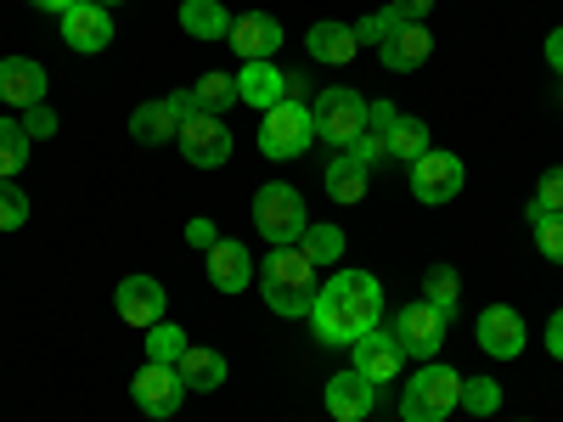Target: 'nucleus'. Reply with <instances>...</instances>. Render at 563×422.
<instances>
[{"mask_svg": "<svg viewBox=\"0 0 563 422\" xmlns=\"http://www.w3.org/2000/svg\"><path fill=\"white\" fill-rule=\"evenodd\" d=\"M209 281H214V293L238 299L249 281H254V259H249V248H243V243H231V237H220V243L209 248Z\"/></svg>", "mask_w": 563, "mask_h": 422, "instance_id": "nucleus-19", "label": "nucleus"}, {"mask_svg": "<svg viewBox=\"0 0 563 422\" xmlns=\"http://www.w3.org/2000/svg\"><path fill=\"white\" fill-rule=\"evenodd\" d=\"M316 141V119H310V102H276L260 113V153L271 164H288L299 153H310Z\"/></svg>", "mask_w": 563, "mask_h": 422, "instance_id": "nucleus-5", "label": "nucleus"}, {"mask_svg": "<svg viewBox=\"0 0 563 422\" xmlns=\"http://www.w3.org/2000/svg\"><path fill=\"white\" fill-rule=\"evenodd\" d=\"M130 135L141 141V147H164V141L180 135V119L169 113V102H141L130 113Z\"/></svg>", "mask_w": 563, "mask_h": 422, "instance_id": "nucleus-23", "label": "nucleus"}, {"mask_svg": "<svg viewBox=\"0 0 563 422\" xmlns=\"http://www.w3.org/2000/svg\"><path fill=\"white\" fill-rule=\"evenodd\" d=\"M547 349H552V360H563V310H552V321H547Z\"/></svg>", "mask_w": 563, "mask_h": 422, "instance_id": "nucleus-43", "label": "nucleus"}, {"mask_svg": "<svg viewBox=\"0 0 563 422\" xmlns=\"http://www.w3.org/2000/svg\"><path fill=\"white\" fill-rule=\"evenodd\" d=\"M113 304H119V315H124L130 326H141V333H147V326H158L164 310H169L158 276H124V281H119V293H113Z\"/></svg>", "mask_w": 563, "mask_h": 422, "instance_id": "nucleus-13", "label": "nucleus"}, {"mask_svg": "<svg viewBox=\"0 0 563 422\" xmlns=\"http://www.w3.org/2000/svg\"><path fill=\"white\" fill-rule=\"evenodd\" d=\"M327 198H333V203H361L366 198V180H372V169H361L350 153H339L333 164H327Z\"/></svg>", "mask_w": 563, "mask_h": 422, "instance_id": "nucleus-25", "label": "nucleus"}, {"mask_svg": "<svg viewBox=\"0 0 563 422\" xmlns=\"http://www.w3.org/2000/svg\"><path fill=\"white\" fill-rule=\"evenodd\" d=\"M29 220V198L18 192V180H0V231H18Z\"/></svg>", "mask_w": 563, "mask_h": 422, "instance_id": "nucleus-36", "label": "nucleus"}, {"mask_svg": "<svg viewBox=\"0 0 563 422\" xmlns=\"http://www.w3.org/2000/svg\"><path fill=\"white\" fill-rule=\"evenodd\" d=\"M547 63L563 74V29H552V34H547Z\"/></svg>", "mask_w": 563, "mask_h": 422, "instance_id": "nucleus-44", "label": "nucleus"}, {"mask_svg": "<svg viewBox=\"0 0 563 422\" xmlns=\"http://www.w3.org/2000/svg\"><path fill=\"white\" fill-rule=\"evenodd\" d=\"M29 7H34V12H52V18H63V12H74V7H79V0H29Z\"/></svg>", "mask_w": 563, "mask_h": 422, "instance_id": "nucleus-45", "label": "nucleus"}, {"mask_svg": "<svg viewBox=\"0 0 563 422\" xmlns=\"http://www.w3.org/2000/svg\"><path fill=\"white\" fill-rule=\"evenodd\" d=\"M180 29L192 40H225L231 34V12L220 0H180Z\"/></svg>", "mask_w": 563, "mask_h": 422, "instance_id": "nucleus-24", "label": "nucleus"}, {"mask_svg": "<svg viewBox=\"0 0 563 422\" xmlns=\"http://www.w3.org/2000/svg\"><path fill=\"white\" fill-rule=\"evenodd\" d=\"M395 119H400L395 102H372V108H366V130H389Z\"/></svg>", "mask_w": 563, "mask_h": 422, "instance_id": "nucleus-41", "label": "nucleus"}, {"mask_svg": "<svg viewBox=\"0 0 563 422\" xmlns=\"http://www.w3.org/2000/svg\"><path fill=\"white\" fill-rule=\"evenodd\" d=\"M429 52H434V34L422 29V23H400V29L378 45V57H384L389 74H417L422 63H429Z\"/></svg>", "mask_w": 563, "mask_h": 422, "instance_id": "nucleus-18", "label": "nucleus"}, {"mask_svg": "<svg viewBox=\"0 0 563 422\" xmlns=\"http://www.w3.org/2000/svg\"><path fill=\"white\" fill-rule=\"evenodd\" d=\"M175 371H180L186 395H203V389H220L225 384V360L214 349H203V344H186V355L175 360Z\"/></svg>", "mask_w": 563, "mask_h": 422, "instance_id": "nucleus-22", "label": "nucleus"}, {"mask_svg": "<svg viewBox=\"0 0 563 422\" xmlns=\"http://www.w3.org/2000/svg\"><path fill=\"white\" fill-rule=\"evenodd\" d=\"M305 90H310L305 74H282V102H305Z\"/></svg>", "mask_w": 563, "mask_h": 422, "instance_id": "nucleus-42", "label": "nucleus"}, {"mask_svg": "<svg viewBox=\"0 0 563 422\" xmlns=\"http://www.w3.org/2000/svg\"><path fill=\"white\" fill-rule=\"evenodd\" d=\"M422 153H429V124L411 119V113H400V119L389 124V158H395V164H417Z\"/></svg>", "mask_w": 563, "mask_h": 422, "instance_id": "nucleus-26", "label": "nucleus"}, {"mask_svg": "<svg viewBox=\"0 0 563 422\" xmlns=\"http://www.w3.org/2000/svg\"><path fill=\"white\" fill-rule=\"evenodd\" d=\"M536 203H541V209H552V214H563V164L541 175V186H536Z\"/></svg>", "mask_w": 563, "mask_h": 422, "instance_id": "nucleus-37", "label": "nucleus"}, {"mask_svg": "<svg viewBox=\"0 0 563 422\" xmlns=\"http://www.w3.org/2000/svg\"><path fill=\"white\" fill-rule=\"evenodd\" d=\"M97 7H108V12H113V7H124V0H97Z\"/></svg>", "mask_w": 563, "mask_h": 422, "instance_id": "nucleus-46", "label": "nucleus"}, {"mask_svg": "<svg viewBox=\"0 0 563 422\" xmlns=\"http://www.w3.org/2000/svg\"><path fill=\"white\" fill-rule=\"evenodd\" d=\"M350 158H355L361 169H378V164L389 158V130H361V135L350 141Z\"/></svg>", "mask_w": 563, "mask_h": 422, "instance_id": "nucleus-34", "label": "nucleus"}, {"mask_svg": "<svg viewBox=\"0 0 563 422\" xmlns=\"http://www.w3.org/2000/svg\"><path fill=\"white\" fill-rule=\"evenodd\" d=\"M299 248H305L316 265H333V259H344V231H339V225H305Z\"/></svg>", "mask_w": 563, "mask_h": 422, "instance_id": "nucleus-31", "label": "nucleus"}, {"mask_svg": "<svg viewBox=\"0 0 563 422\" xmlns=\"http://www.w3.org/2000/svg\"><path fill=\"white\" fill-rule=\"evenodd\" d=\"M305 45H310V57L316 63H327V68H344V63H355V52H361V40H355V23H316L310 34H305Z\"/></svg>", "mask_w": 563, "mask_h": 422, "instance_id": "nucleus-20", "label": "nucleus"}, {"mask_svg": "<svg viewBox=\"0 0 563 422\" xmlns=\"http://www.w3.org/2000/svg\"><path fill=\"white\" fill-rule=\"evenodd\" d=\"M411 169V192H417V203H451L456 192H462V180H467V169H462V158L456 153H440V147H429L417 164H406Z\"/></svg>", "mask_w": 563, "mask_h": 422, "instance_id": "nucleus-8", "label": "nucleus"}, {"mask_svg": "<svg viewBox=\"0 0 563 422\" xmlns=\"http://www.w3.org/2000/svg\"><path fill=\"white\" fill-rule=\"evenodd\" d=\"M525 214H530V231H536V248H541L552 265H563V214H552V209H541V203H530Z\"/></svg>", "mask_w": 563, "mask_h": 422, "instance_id": "nucleus-30", "label": "nucleus"}, {"mask_svg": "<svg viewBox=\"0 0 563 422\" xmlns=\"http://www.w3.org/2000/svg\"><path fill=\"white\" fill-rule=\"evenodd\" d=\"M389 7L406 18V23H422V18H429L434 12V0H389Z\"/></svg>", "mask_w": 563, "mask_h": 422, "instance_id": "nucleus-40", "label": "nucleus"}, {"mask_svg": "<svg viewBox=\"0 0 563 422\" xmlns=\"http://www.w3.org/2000/svg\"><path fill=\"white\" fill-rule=\"evenodd\" d=\"M225 40L238 45V57H243V63H271V57L282 52V23H276L271 12H243L238 23H231Z\"/></svg>", "mask_w": 563, "mask_h": 422, "instance_id": "nucleus-17", "label": "nucleus"}, {"mask_svg": "<svg viewBox=\"0 0 563 422\" xmlns=\"http://www.w3.org/2000/svg\"><path fill=\"white\" fill-rule=\"evenodd\" d=\"M400 23H406V18H400L395 7H384V12H372V18H361V23H355V40H361V45H384Z\"/></svg>", "mask_w": 563, "mask_h": 422, "instance_id": "nucleus-35", "label": "nucleus"}, {"mask_svg": "<svg viewBox=\"0 0 563 422\" xmlns=\"http://www.w3.org/2000/svg\"><path fill=\"white\" fill-rule=\"evenodd\" d=\"M254 225H260V237L271 248H294L305 237V198H299V186L288 180H265L260 192H254Z\"/></svg>", "mask_w": 563, "mask_h": 422, "instance_id": "nucleus-4", "label": "nucleus"}, {"mask_svg": "<svg viewBox=\"0 0 563 422\" xmlns=\"http://www.w3.org/2000/svg\"><path fill=\"white\" fill-rule=\"evenodd\" d=\"M180 153H186V164L192 169H220L225 158H231V130L214 119V113H192L180 124Z\"/></svg>", "mask_w": 563, "mask_h": 422, "instance_id": "nucleus-9", "label": "nucleus"}, {"mask_svg": "<svg viewBox=\"0 0 563 422\" xmlns=\"http://www.w3.org/2000/svg\"><path fill=\"white\" fill-rule=\"evenodd\" d=\"M186 243H192V248H203V254H209V248L220 243V231H214V220H203V214H198V220H186Z\"/></svg>", "mask_w": 563, "mask_h": 422, "instance_id": "nucleus-39", "label": "nucleus"}, {"mask_svg": "<svg viewBox=\"0 0 563 422\" xmlns=\"http://www.w3.org/2000/svg\"><path fill=\"white\" fill-rule=\"evenodd\" d=\"M29 130L23 119H0V180H18V169L29 164Z\"/></svg>", "mask_w": 563, "mask_h": 422, "instance_id": "nucleus-28", "label": "nucleus"}, {"mask_svg": "<svg viewBox=\"0 0 563 422\" xmlns=\"http://www.w3.org/2000/svg\"><path fill=\"white\" fill-rule=\"evenodd\" d=\"M63 40L74 45V52H108L113 45V18L108 7H97V0H79L74 12H63Z\"/></svg>", "mask_w": 563, "mask_h": 422, "instance_id": "nucleus-16", "label": "nucleus"}, {"mask_svg": "<svg viewBox=\"0 0 563 422\" xmlns=\"http://www.w3.org/2000/svg\"><path fill=\"white\" fill-rule=\"evenodd\" d=\"M23 130H29V141H45V135H57V113L40 102V108H29V113H23Z\"/></svg>", "mask_w": 563, "mask_h": 422, "instance_id": "nucleus-38", "label": "nucleus"}, {"mask_svg": "<svg viewBox=\"0 0 563 422\" xmlns=\"http://www.w3.org/2000/svg\"><path fill=\"white\" fill-rule=\"evenodd\" d=\"M456 406H462V378L440 360H422L400 389V417L406 422H445Z\"/></svg>", "mask_w": 563, "mask_h": 422, "instance_id": "nucleus-3", "label": "nucleus"}, {"mask_svg": "<svg viewBox=\"0 0 563 422\" xmlns=\"http://www.w3.org/2000/svg\"><path fill=\"white\" fill-rule=\"evenodd\" d=\"M372 406H378V384H366L355 366L327 378V417L333 422H361V417H372Z\"/></svg>", "mask_w": 563, "mask_h": 422, "instance_id": "nucleus-15", "label": "nucleus"}, {"mask_svg": "<svg viewBox=\"0 0 563 422\" xmlns=\"http://www.w3.org/2000/svg\"><path fill=\"white\" fill-rule=\"evenodd\" d=\"M462 411L467 417H496L501 411V384L496 378H462Z\"/></svg>", "mask_w": 563, "mask_h": 422, "instance_id": "nucleus-33", "label": "nucleus"}, {"mask_svg": "<svg viewBox=\"0 0 563 422\" xmlns=\"http://www.w3.org/2000/svg\"><path fill=\"white\" fill-rule=\"evenodd\" d=\"M479 349L490 355V360H512V355H525V338H530V326H525V315L512 310V304H490L485 315H479Z\"/></svg>", "mask_w": 563, "mask_h": 422, "instance_id": "nucleus-12", "label": "nucleus"}, {"mask_svg": "<svg viewBox=\"0 0 563 422\" xmlns=\"http://www.w3.org/2000/svg\"><path fill=\"white\" fill-rule=\"evenodd\" d=\"M350 355H355V371H361V378H366V384H378V389L395 384V378H400V366H406V349L395 344V333H384V326H372L366 338H355Z\"/></svg>", "mask_w": 563, "mask_h": 422, "instance_id": "nucleus-11", "label": "nucleus"}, {"mask_svg": "<svg viewBox=\"0 0 563 422\" xmlns=\"http://www.w3.org/2000/svg\"><path fill=\"white\" fill-rule=\"evenodd\" d=\"M186 344H192V338H186L175 321H158V326H147V360H164V366H175V360L186 355Z\"/></svg>", "mask_w": 563, "mask_h": 422, "instance_id": "nucleus-32", "label": "nucleus"}, {"mask_svg": "<svg viewBox=\"0 0 563 422\" xmlns=\"http://www.w3.org/2000/svg\"><path fill=\"white\" fill-rule=\"evenodd\" d=\"M238 102H249V108H276L282 102V68L276 63H243L238 68Z\"/></svg>", "mask_w": 563, "mask_h": 422, "instance_id": "nucleus-21", "label": "nucleus"}, {"mask_svg": "<svg viewBox=\"0 0 563 422\" xmlns=\"http://www.w3.org/2000/svg\"><path fill=\"white\" fill-rule=\"evenodd\" d=\"M310 119H316V135L327 141V147L350 153V141L366 130V102L355 97V90L333 85V90H321V97L310 102Z\"/></svg>", "mask_w": 563, "mask_h": 422, "instance_id": "nucleus-6", "label": "nucleus"}, {"mask_svg": "<svg viewBox=\"0 0 563 422\" xmlns=\"http://www.w3.org/2000/svg\"><path fill=\"white\" fill-rule=\"evenodd\" d=\"M422 299H429V304L451 321L456 304H462V281H456V270H451V265H434L429 276H422Z\"/></svg>", "mask_w": 563, "mask_h": 422, "instance_id": "nucleus-29", "label": "nucleus"}, {"mask_svg": "<svg viewBox=\"0 0 563 422\" xmlns=\"http://www.w3.org/2000/svg\"><path fill=\"white\" fill-rule=\"evenodd\" d=\"M130 395H135V406L147 411V417H175L180 411V400H186V384H180V371L175 366H164V360H147L135 371V384H130Z\"/></svg>", "mask_w": 563, "mask_h": 422, "instance_id": "nucleus-10", "label": "nucleus"}, {"mask_svg": "<svg viewBox=\"0 0 563 422\" xmlns=\"http://www.w3.org/2000/svg\"><path fill=\"white\" fill-rule=\"evenodd\" d=\"M321 265L294 243V248H271L265 254V265H260V293H265V304L282 315V321H294V315H310V304H316V293H321V276H316Z\"/></svg>", "mask_w": 563, "mask_h": 422, "instance_id": "nucleus-2", "label": "nucleus"}, {"mask_svg": "<svg viewBox=\"0 0 563 422\" xmlns=\"http://www.w3.org/2000/svg\"><path fill=\"white\" fill-rule=\"evenodd\" d=\"M445 326H451V321H445L429 299H417V304H406V310L395 315L389 333H395V344L406 349V360H434L440 344H445Z\"/></svg>", "mask_w": 563, "mask_h": 422, "instance_id": "nucleus-7", "label": "nucleus"}, {"mask_svg": "<svg viewBox=\"0 0 563 422\" xmlns=\"http://www.w3.org/2000/svg\"><path fill=\"white\" fill-rule=\"evenodd\" d=\"M378 315H384V288L372 270H333L327 288L316 293V304H310L316 338L333 344V349H350L355 338H366L372 326H378Z\"/></svg>", "mask_w": 563, "mask_h": 422, "instance_id": "nucleus-1", "label": "nucleus"}, {"mask_svg": "<svg viewBox=\"0 0 563 422\" xmlns=\"http://www.w3.org/2000/svg\"><path fill=\"white\" fill-rule=\"evenodd\" d=\"M231 102H238V74H203L192 85V113H225Z\"/></svg>", "mask_w": 563, "mask_h": 422, "instance_id": "nucleus-27", "label": "nucleus"}, {"mask_svg": "<svg viewBox=\"0 0 563 422\" xmlns=\"http://www.w3.org/2000/svg\"><path fill=\"white\" fill-rule=\"evenodd\" d=\"M45 68L34 57H0V102H7L12 113H29L45 102Z\"/></svg>", "mask_w": 563, "mask_h": 422, "instance_id": "nucleus-14", "label": "nucleus"}]
</instances>
